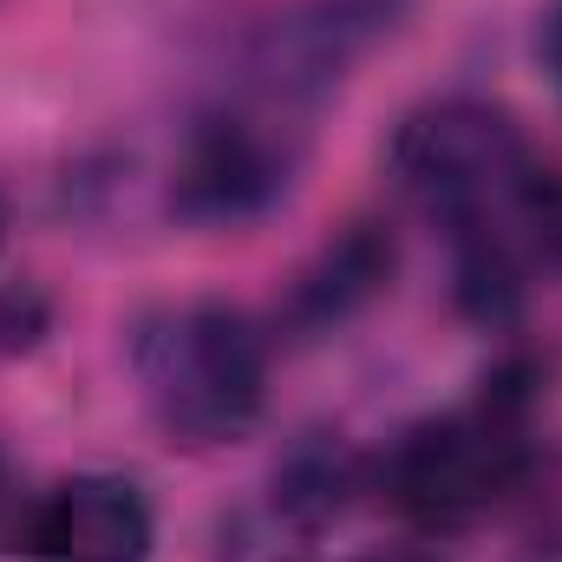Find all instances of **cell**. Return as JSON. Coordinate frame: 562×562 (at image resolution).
Masks as SVG:
<instances>
[{
	"mask_svg": "<svg viewBox=\"0 0 562 562\" xmlns=\"http://www.w3.org/2000/svg\"><path fill=\"white\" fill-rule=\"evenodd\" d=\"M393 269H400V249L386 236V223H347L301 276H294V294H288V327L301 334H327L340 321H353L360 307H373L386 288H393Z\"/></svg>",
	"mask_w": 562,
	"mask_h": 562,
	"instance_id": "7",
	"label": "cell"
},
{
	"mask_svg": "<svg viewBox=\"0 0 562 562\" xmlns=\"http://www.w3.org/2000/svg\"><path fill=\"white\" fill-rule=\"evenodd\" d=\"M46 321H53V314H46V294H40V288H0V360L40 347Z\"/></svg>",
	"mask_w": 562,
	"mask_h": 562,
	"instance_id": "11",
	"label": "cell"
},
{
	"mask_svg": "<svg viewBox=\"0 0 562 562\" xmlns=\"http://www.w3.org/2000/svg\"><path fill=\"white\" fill-rule=\"evenodd\" d=\"M451 301L477 327H510L524 314V236H517V216L451 229Z\"/></svg>",
	"mask_w": 562,
	"mask_h": 562,
	"instance_id": "8",
	"label": "cell"
},
{
	"mask_svg": "<svg viewBox=\"0 0 562 562\" xmlns=\"http://www.w3.org/2000/svg\"><path fill=\"white\" fill-rule=\"evenodd\" d=\"M353 491H367V471L360 458L327 438V431H307L288 445V458L276 464V510L294 524V530H327L347 517Z\"/></svg>",
	"mask_w": 562,
	"mask_h": 562,
	"instance_id": "9",
	"label": "cell"
},
{
	"mask_svg": "<svg viewBox=\"0 0 562 562\" xmlns=\"http://www.w3.org/2000/svg\"><path fill=\"white\" fill-rule=\"evenodd\" d=\"M537 59H543V72H550V86H557V99H562V0L537 26Z\"/></svg>",
	"mask_w": 562,
	"mask_h": 562,
	"instance_id": "12",
	"label": "cell"
},
{
	"mask_svg": "<svg viewBox=\"0 0 562 562\" xmlns=\"http://www.w3.org/2000/svg\"><path fill=\"white\" fill-rule=\"evenodd\" d=\"M157 510L119 471H79L40 491L20 517V562H150Z\"/></svg>",
	"mask_w": 562,
	"mask_h": 562,
	"instance_id": "6",
	"label": "cell"
},
{
	"mask_svg": "<svg viewBox=\"0 0 562 562\" xmlns=\"http://www.w3.org/2000/svg\"><path fill=\"white\" fill-rule=\"evenodd\" d=\"M517 236L530 256L562 269V164H537L517 190Z\"/></svg>",
	"mask_w": 562,
	"mask_h": 562,
	"instance_id": "10",
	"label": "cell"
},
{
	"mask_svg": "<svg viewBox=\"0 0 562 562\" xmlns=\"http://www.w3.org/2000/svg\"><path fill=\"white\" fill-rule=\"evenodd\" d=\"M294 112L262 105V99H236L203 112L170 164V216L196 223V229H236L269 216L294 170H301V125H288Z\"/></svg>",
	"mask_w": 562,
	"mask_h": 562,
	"instance_id": "4",
	"label": "cell"
},
{
	"mask_svg": "<svg viewBox=\"0 0 562 562\" xmlns=\"http://www.w3.org/2000/svg\"><path fill=\"white\" fill-rule=\"evenodd\" d=\"M406 13L413 0H288L243 46V92L281 112H307L373 46H386Z\"/></svg>",
	"mask_w": 562,
	"mask_h": 562,
	"instance_id": "5",
	"label": "cell"
},
{
	"mask_svg": "<svg viewBox=\"0 0 562 562\" xmlns=\"http://www.w3.org/2000/svg\"><path fill=\"white\" fill-rule=\"evenodd\" d=\"M386 164L400 190L445 229L517 216V190L537 170L524 125L491 99H431L406 112Z\"/></svg>",
	"mask_w": 562,
	"mask_h": 562,
	"instance_id": "3",
	"label": "cell"
},
{
	"mask_svg": "<svg viewBox=\"0 0 562 562\" xmlns=\"http://www.w3.org/2000/svg\"><path fill=\"white\" fill-rule=\"evenodd\" d=\"M0 243H7V196H0Z\"/></svg>",
	"mask_w": 562,
	"mask_h": 562,
	"instance_id": "15",
	"label": "cell"
},
{
	"mask_svg": "<svg viewBox=\"0 0 562 562\" xmlns=\"http://www.w3.org/2000/svg\"><path fill=\"white\" fill-rule=\"evenodd\" d=\"M537 367L504 360L451 413L413 419L373 464V491L425 537L471 530L537 464Z\"/></svg>",
	"mask_w": 562,
	"mask_h": 562,
	"instance_id": "1",
	"label": "cell"
},
{
	"mask_svg": "<svg viewBox=\"0 0 562 562\" xmlns=\"http://www.w3.org/2000/svg\"><path fill=\"white\" fill-rule=\"evenodd\" d=\"M26 504H33V497H20V477H13V464L0 458V543H13V537H20Z\"/></svg>",
	"mask_w": 562,
	"mask_h": 562,
	"instance_id": "13",
	"label": "cell"
},
{
	"mask_svg": "<svg viewBox=\"0 0 562 562\" xmlns=\"http://www.w3.org/2000/svg\"><path fill=\"white\" fill-rule=\"evenodd\" d=\"M132 373L157 431L177 445H236L269 406V347L229 301H177L144 314Z\"/></svg>",
	"mask_w": 562,
	"mask_h": 562,
	"instance_id": "2",
	"label": "cell"
},
{
	"mask_svg": "<svg viewBox=\"0 0 562 562\" xmlns=\"http://www.w3.org/2000/svg\"><path fill=\"white\" fill-rule=\"evenodd\" d=\"M353 562H445V557L425 550V543H393V550H373V557H353Z\"/></svg>",
	"mask_w": 562,
	"mask_h": 562,
	"instance_id": "14",
	"label": "cell"
}]
</instances>
